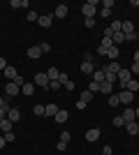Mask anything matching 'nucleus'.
<instances>
[{"label": "nucleus", "instance_id": "1", "mask_svg": "<svg viewBox=\"0 0 139 155\" xmlns=\"http://www.w3.org/2000/svg\"><path fill=\"white\" fill-rule=\"evenodd\" d=\"M98 0H88L86 5L81 7V14H84V16H86V19H95V14H98Z\"/></svg>", "mask_w": 139, "mask_h": 155}, {"label": "nucleus", "instance_id": "2", "mask_svg": "<svg viewBox=\"0 0 139 155\" xmlns=\"http://www.w3.org/2000/svg\"><path fill=\"white\" fill-rule=\"evenodd\" d=\"M116 79H118V84H121V88L125 91V86H127V81H132V72L127 70V67H121V72L116 74Z\"/></svg>", "mask_w": 139, "mask_h": 155}, {"label": "nucleus", "instance_id": "3", "mask_svg": "<svg viewBox=\"0 0 139 155\" xmlns=\"http://www.w3.org/2000/svg\"><path fill=\"white\" fill-rule=\"evenodd\" d=\"M35 86H40V88H49V77H46V72H37L33 79Z\"/></svg>", "mask_w": 139, "mask_h": 155}, {"label": "nucleus", "instance_id": "4", "mask_svg": "<svg viewBox=\"0 0 139 155\" xmlns=\"http://www.w3.org/2000/svg\"><path fill=\"white\" fill-rule=\"evenodd\" d=\"M19 93H21V88L14 84V81H7V84H5V95L7 97H16Z\"/></svg>", "mask_w": 139, "mask_h": 155}, {"label": "nucleus", "instance_id": "5", "mask_svg": "<svg viewBox=\"0 0 139 155\" xmlns=\"http://www.w3.org/2000/svg\"><path fill=\"white\" fill-rule=\"evenodd\" d=\"M58 81H60V84H63V86H65L67 91H74V81H72V79H70V77H67L65 72H60V77H58Z\"/></svg>", "mask_w": 139, "mask_h": 155}, {"label": "nucleus", "instance_id": "6", "mask_svg": "<svg viewBox=\"0 0 139 155\" xmlns=\"http://www.w3.org/2000/svg\"><path fill=\"white\" fill-rule=\"evenodd\" d=\"M118 100H121V104H130L134 100V93H130V91H121L118 93Z\"/></svg>", "mask_w": 139, "mask_h": 155}, {"label": "nucleus", "instance_id": "7", "mask_svg": "<svg viewBox=\"0 0 139 155\" xmlns=\"http://www.w3.org/2000/svg\"><path fill=\"white\" fill-rule=\"evenodd\" d=\"M42 56V49H40V44H33L30 49H28V58L30 60H37Z\"/></svg>", "mask_w": 139, "mask_h": 155}, {"label": "nucleus", "instance_id": "8", "mask_svg": "<svg viewBox=\"0 0 139 155\" xmlns=\"http://www.w3.org/2000/svg\"><path fill=\"white\" fill-rule=\"evenodd\" d=\"M2 74H5V79H12V81H14L16 77H19V72H16V67H14V65H7Z\"/></svg>", "mask_w": 139, "mask_h": 155}, {"label": "nucleus", "instance_id": "9", "mask_svg": "<svg viewBox=\"0 0 139 155\" xmlns=\"http://www.w3.org/2000/svg\"><path fill=\"white\" fill-rule=\"evenodd\" d=\"M98 139H100V127H93V130H88V132H86V141H98Z\"/></svg>", "mask_w": 139, "mask_h": 155}, {"label": "nucleus", "instance_id": "10", "mask_svg": "<svg viewBox=\"0 0 139 155\" xmlns=\"http://www.w3.org/2000/svg\"><path fill=\"white\" fill-rule=\"evenodd\" d=\"M125 130H127V134H130V137L139 134V123H137V120H132V123H125Z\"/></svg>", "mask_w": 139, "mask_h": 155}, {"label": "nucleus", "instance_id": "11", "mask_svg": "<svg viewBox=\"0 0 139 155\" xmlns=\"http://www.w3.org/2000/svg\"><path fill=\"white\" fill-rule=\"evenodd\" d=\"M118 72H121V65H118V63L104 65V74H118Z\"/></svg>", "mask_w": 139, "mask_h": 155}, {"label": "nucleus", "instance_id": "12", "mask_svg": "<svg viewBox=\"0 0 139 155\" xmlns=\"http://www.w3.org/2000/svg\"><path fill=\"white\" fill-rule=\"evenodd\" d=\"M12 120H9V118H2V120H0V130H2V134H7V132H12Z\"/></svg>", "mask_w": 139, "mask_h": 155}, {"label": "nucleus", "instance_id": "13", "mask_svg": "<svg viewBox=\"0 0 139 155\" xmlns=\"http://www.w3.org/2000/svg\"><path fill=\"white\" fill-rule=\"evenodd\" d=\"M37 23L42 28H51V14H42L40 19H37Z\"/></svg>", "mask_w": 139, "mask_h": 155}, {"label": "nucleus", "instance_id": "14", "mask_svg": "<svg viewBox=\"0 0 139 155\" xmlns=\"http://www.w3.org/2000/svg\"><path fill=\"white\" fill-rule=\"evenodd\" d=\"M53 16H56V19H65L67 16V5H58L56 12H53Z\"/></svg>", "mask_w": 139, "mask_h": 155}, {"label": "nucleus", "instance_id": "15", "mask_svg": "<svg viewBox=\"0 0 139 155\" xmlns=\"http://www.w3.org/2000/svg\"><path fill=\"white\" fill-rule=\"evenodd\" d=\"M7 118H9L12 123H16V120H19V118H21V111L16 109V107H12V109H9V114H7Z\"/></svg>", "mask_w": 139, "mask_h": 155}, {"label": "nucleus", "instance_id": "16", "mask_svg": "<svg viewBox=\"0 0 139 155\" xmlns=\"http://www.w3.org/2000/svg\"><path fill=\"white\" fill-rule=\"evenodd\" d=\"M53 118H56V123H65L67 118H70V114H67L65 109H58V114H56Z\"/></svg>", "mask_w": 139, "mask_h": 155}, {"label": "nucleus", "instance_id": "17", "mask_svg": "<svg viewBox=\"0 0 139 155\" xmlns=\"http://www.w3.org/2000/svg\"><path fill=\"white\" fill-rule=\"evenodd\" d=\"M111 42H114V46L123 44V42H125V35H123V32H114V35H111Z\"/></svg>", "mask_w": 139, "mask_h": 155}, {"label": "nucleus", "instance_id": "18", "mask_svg": "<svg viewBox=\"0 0 139 155\" xmlns=\"http://www.w3.org/2000/svg\"><path fill=\"white\" fill-rule=\"evenodd\" d=\"M46 77H49V81H56V79L60 77V70H56V67H49V70H46Z\"/></svg>", "mask_w": 139, "mask_h": 155}, {"label": "nucleus", "instance_id": "19", "mask_svg": "<svg viewBox=\"0 0 139 155\" xmlns=\"http://www.w3.org/2000/svg\"><path fill=\"white\" fill-rule=\"evenodd\" d=\"M100 91H102L107 97H109V95L114 93V86H111V84H107V81H102V84H100Z\"/></svg>", "mask_w": 139, "mask_h": 155}, {"label": "nucleus", "instance_id": "20", "mask_svg": "<svg viewBox=\"0 0 139 155\" xmlns=\"http://www.w3.org/2000/svg\"><path fill=\"white\" fill-rule=\"evenodd\" d=\"M121 32H123V35H127V32H134V23H132V21H123V28H121Z\"/></svg>", "mask_w": 139, "mask_h": 155}, {"label": "nucleus", "instance_id": "21", "mask_svg": "<svg viewBox=\"0 0 139 155\" xmlns=\"http://www.w3.org/2000/svg\"><path fill=\"white\" fill-rule=\"evenodd\" d=\"M121 116H123L125 123H132L134 118H137V116H134V109H125V114H121Z\"/></svg>", "mask_w": 139, "mask_h": 155}, {"label": "nucleus", "instance_id": "22", "mask_svg": "<svg viewBox=\"0 0 139 155\" xmlns=\"http://www.w3.org/2000/svg\"><path fill=\"white\" fill-rule=\"evenodd\" d=\"M91 77H93V81H98V84H102V81H104V70H95V72L91 74Z\"/></svg>", "mask_w": 139, "mask_h": 155}, {"label": "nucleus", "instance_id": "23", "mask_svg": "<svg viewBox=\"0 0 139 155\" xmlns=\"http://www.w3.org/2000/svg\"><path fill=\"white\" fill-rule=\"evenodd\" d=\"M21 93H23V95H33V93H35V84H30V81H26V86L21 88Z\"/></svg>", "mask_w": 139, "mask_h": 155}, {"label": "nucleus", "instance_id": "24", "mask_svg": "<svg viewBox=\"0 0 139 155\" xmlns=\"http://www.w3.org/2000/svg\"><path fill=\"white\" fill-rule=\"evenodd\" d=\"M107 58H109V60H116V58H118V46H109V51H107Z\"/></svg>", "mask_w": 139, "mask_h": 155}, {"label": "nucleus", "instance_id": "25", "mask_svg": "<svg viewBox=\"0 0 139 155\" xmlns=\"http://www.w3.org/2000/svg\"><path fill=\"white\" fill-rule=\"evenodd\" d=\"M56 114H58V107H56V104H49V107H46V114H44V116H49V118H53V116H56Z\"/></svg>", "mask_w": 139, "mask_h": 155}, {"label": "nucleus", "instance_id": "26", "mask_svg": "<svg viewBox=\"0 0 139 155\" xmlns=\"http://www.w3.org/2000/svg\"><path fill=\"white\" fill-rule=\"evenodd\" d=\"M107 100H109V107H118V104H121V100H118V93H111V95L107 97Z\"/></svg>", "mask_w": 139, "mask_h": 155}, {"label": "nucleus", "instance_id": "27", "mask_svg": "<svg viewBox=\"0 0 139 155\" xmlns=\"http://www.w3.org/2000/svg\"><path fill=\"white\" fill-rule=\"evenodd\" d=\"M9 7H14V9H21V7H28V0H12V2H9Z\"/></svg>", "mask_w": 139, "mask_h": 155}, {"label": "nucleus", "instance_id": "28", "mask_svg": "<svg viewBox=\"0 0 139 155\" xmlns=\"http://www.w3.org/2000/svg\"><path fill=\"white\" fill-rule=\"evenodd\" d=\"M125 91H130V93H137V91H139V81H134V79H132V81H127Z\"/></svg>", "mask_w": 139, "mask_h": 155}, {"label": "nucleus", "instance_id": "29", "mask_svg": "<svg viewBox=\"0 0 139 155\" xmlns=\"http://www.w3.org/2000/svg\"><path fill=\"white\" fill-rule=\"evenodd\" d=\"M111 32H121V28H123V21H111Z\"/></svg>", "mask_w": 139, "mask_h": 155}, {"label": "nucleus", "instance_id": "30", "mask_svg": "<svg viewBox=\"0 0 139 155\" xmlns=\"http://www.w3.org/2000/svg\"><path fill=\"white\" fill-rule=\"evenodd\" d=\"M114 127H123V125H125V120H123V116H114Z\"/></svg>", "mask_w": 139, "mask_h": 155}, {"label": "nucleus", "instance_id": "31", "mask_svg": "<svg viewBox=\"0 0 139 155\" xmlns=\"http://www.w3.org/2000/svg\"><path fill=\"white\" fill-rule=\"evenodd\" d=\"M137 39H139L137 30H134V32H127V35H125V42H137Z\"/></svg>", "mask_w": 139, "mask_h": 155}, {"label": "nucleus", "instance_id": "32", "mask_svg": "<svg viewBox=\"0 0 139 155\" xmlns=\"http://www.w3.org/2000/svg\"><path fill=\"white\" fill-rule=\"evenodd\" d=\"M88 91H91V93H98L100 91V84H98V81H88Z\"/></svg>", "mask_w": 139, "mask_h": 155}, {"label": "nucleus", "instance_id": "33", "mask_svg": "<svg viewBox=\"0 0 139 155\" xmlns=\"http://www.w3.org/2000/svg\"><path fill=\"white\" fill-rule=\"evenodd\" d=\"M79 100H84V102H88V100H93V93H91V91H88V88H86V91L81 93V97H79Z\"/></svg>", "mask_w": 139, "mask_h": 155}, {"label": "nucleus", "instance_id": "34", "mask_svg": "<svg viewBox=\"0 0 139 155\" xmlns=\"http://www.w3.org/2000/svg\"><path fill=\"white\" fill-rule=\"evenodd\" d=\"M9 109H12L9 104H7V107H0V120H2V118H7V114H9Z\"/></svg>", "mask_w": 139, "mask_h": 155}, {"label": "nucleus", "instance_id": "35", "mask_svg": "<svg viewBox=\"0 0 139 155\" xmlns=\"http://www.w3.org/2000/svg\"><path fill=\"white\" fill-rule=\"evenodd\" d=\"M14 84L19 86V88H23V86H26V79H23V77H21V74H19V77L14 79Z\"/></svg>", "mask_w": 139, "mask_h": 155}, {"label": "nucleus", "instance_id": "36", "mask_svg": "<svg viewBox=\"0 0 139 155\" xmlns=\"http://www.w3.org/2000/svg\"><path fill=\"white\" fill-rule=\"evenodd\" d=\"M60 86H63V84H60L58 79H56V81H49V88H51V91H58Z\"/></svg>", "mask_w": 139, "mask_h": 155}, {"label": "nucleus", "instance_id": "37", "mask_svg": "<svg viewBox=\"0 0 139 155\" xmlns=\"http://www.w3.org/2000/svg\"><path fill=\"white\" fill-rule=\"evenodd\" d=\"M35 114H37V116H44V114H46V107L37 104V107H35Z\"/></svg>", "mask_w": 139, "mask_h": 155}, {"label": "nucleus", "instance_id": "38", "mask_svg": "<svg viewBox=\"0 0 139 155\" xmlns=\"http://www.w3.org/2000/svg\"><path fill=\"white\" fill-rule=\"evenodd\" d=\"M40 49H42V53H49V51H51V44H49V42H42Z\"/></svg>", "mask_w": 139, "mask_h": 155}, {"label": "nucleus", "instance_id": "39", "mask_svg": "<svg viewBox=\"0 0 139 155\" xmlns=\"http://www.w3.org/2000/svg\"><path fill=\"white\" fill-rule=\"evenodd\" d=\"M100 16H111V9H109V7H102V9H100Z\"/></svg>", "mask_w": 139, "mask_h": 155}, {"label": "nucleus", "instance_id": "40", "mask_svg": "<svg viewBox=\"0 0 139 155\" xmlns=\"http://www.w3.org/2000/svg\"><path fill=\"white\" fill-rule=\"evenodd\" d=\"M2 137H5V141H7V143H12L14 139H16V137H14V132H7V134H2Z\"/></svg>", "mask_w": 139, "mask_h": 155}, {"label": "nucleus", "instance_id": "41", "mask_svg": "<svg viewBox=\"0 0 139 155\" xmlns=\"http://www.w3.org/2000/svg\"><path fill=\"white\" fill-rule=\"evenodd\" d=\"M37 19H40V14H37V12H28V21H37Z\"/></svg>", "mask_w": 139, "mask_h": 155}, {"label": "nucleus", "instance_id": "42", "mask_svg": "<svg viewBox=\"0 0 139 155\" xmlns=\"http://www.w3.org/2000/svg\"><path fill=\"white\" fill-rule=\"evenodd\" d=\"M56 148L63 153V150H67V143H65V141H58V143H56Z\"/></svg>", "mask_w": 139, "mask_h": 155}, {"label": "nucleus", "instance_id": "43", "mask_svg": "<svg viewBox=\"0 0 139 155\" xmlns=\"http://www.w3.org/2000/svg\"><path fill=\"white\" fill-rule=\"evenodd\" d=\"M130 72H132V77H134V74H139V63H132V67H130Z\"/></svg>", "mask_w": 139, "mask_h": 155}, {"label": "nucleus", "instance_id": "44", "mask_svg": "<svg viewBox=\"0 0 139 155\" xmlns=\"http://www.w3.org/2000/svg\"><path fill=\"white\" fill-rule=\"evenodd\" d=\"M60 141H70V132H60Z\"/></svg>", "mask_w": 139, "mask_h": 155}, {"label": "nucleus", "instance_id": "45", "mask_svg": "<svg viewBox=\"0 0 139 155\" xmlns=\"http://www.w3.org/2000/svg\"><path fill=\"white\" fill-rule=\"evenodd\" d=\"M111 153H114V150H111V146H109V143H107L104 148H102V155H111Z\"/></svg>", "mask_w": 139, "mask_h": 155}, {"label": "nucleus", "instance_id": "46", "mask_svg": "<svg viewBox=\"0 0 139 155\" xmlns=\"http://www.w3.org/2000/svg\"><path fill=\"white\" fill-rule=\"evenodd\" d=\"M7 65H9V63H7V60H5V58H2V56H0V70L5 72V67H7Z\"/></svg>", "mask_w": 139, "mask_h": 155}, {"label": "nucleus", "instance_id": "47", "mask_svg": "<svg viewBox=\"0 0 139 155\" xmlns=\"http://www.w3.org/2000/svg\"><path fill=\"white\" fill-rule=\"evenodd\" d=\"M86 104H88V102H84V100H79V102H77V109H79V111H81V109H86Z\"/></svg>", "mask_w": 139, "mask_h": 155}, {"label": "nucleus", "instance_id": "48", "mask_svg": "<svg viewBox=\"0 0 139 155\" xmlns=\"http://www.w3.org/2000/svg\"><path fill=\"white\" fill-rule=\"evenodd\" d=\"M84 26H88V28H93V26H95V19H86V23H84Z\"/></svg>", "mask_w": 139, "mask_h": 155}, {"label": "nucleus", "instance_id": "49", "mask_svg": "<svg viewBox=\"0 0 139 155\" xmlns=\"http://www.w3.org/2000/svg\"><path fill=\"white\" fill-rule=\"evenodd\" d=\"M5 143H7V141H5V137H0V148H5Z\"/></svg>", "mask_w": 139, "mask_h": 155}, {"label": "nucleus", "instance_id": "50", "mask_svg": "<svg viewBox=\"0 0 139 155\" xmlns=\"http://www.w3.org/2000/svg\"><path fill=\"white\" fill-rule=\"evenodd\" d=\"M0 107H7V100H5V97H0Z\"/></svg>", "mask_w": 139, "mask_h": 155}, {"label": "nucleus", "instance_id": "51", "mask_svg": "<svg viewBox=\"0 0 139 155\" xmlns=\"http://www.w3.org/2000/svg\"><path fill=\"white\" fill-rule=\"evenodd\" d=\"M134 63H139V49L134 51Z\"/></svg>", "mask_w": 139, "mask_h": 155}, {"label": "nucleus", "instance_id": "52", "mask_svg": "<svg viewBox=\"0 0 139 155\" xmlns=\"http://www.w3.org/2000/svg\"><path fill=\"white\" fill-rule=\"evenodd\" d=\"M134 116H137V118H139V107H137V109H134Z\"/></svg>", "mask_w": 139, "mask_h": 155}, {"label": "nucleus", "instance_id": "53", "mask_svg": "<svg viewBox=\"0 0 139 155\" xmlns=\"http://www.w3.org/2000/svg\"><path fill=\"white\" fill-rule=\"evenodd\" d=\"M137 123H139V120H137Z\"/></svg>", "mask_w": 139, "mask_h": 155}]
</instances>
